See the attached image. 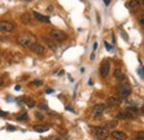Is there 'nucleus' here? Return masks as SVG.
Here are the masks:
<instances>
[{"label": "nucleus", "mask_w": 144, "mask_h": 140, "mask_svg": "<svg viewBox=\"0 0 144 140\" xmlns=\"http://www.w3.org/2000/svg\"><path fill=\"white\" fill-rule=\"evenodd\" d=\"M17 41H18L19 45H21L22 47L30 48L32 45L37 43V37L31 32H23L21 35L18 36Z\"/></svg>", "instance_id": "1"}, {"label": "nucleus", "mask_w": 144, "mask_h": 140, "mask_svg": "<svg viewBox=\"0 0 144 140\" xmlns=\"http://www.w3.org/2000/svg\"><path fill=\"white\" fill-rule=\"evenodd\" d=\"M93 132H94L95 137L100 140H105L109 137V131L104 127H93Z\"/></svg>", "instance_id": "2"}, {"label": "nucleus", "mask_w": 144, "mask_h": 140, "mask_svg": "<svg viewBox=\"0 0 144 140\" xmlns=\"http://www.w3.org/2000/svg\"><path fill=\"white\" fill-rule=\"evenodd\" d=\"M131 93V87L129 85H121L118 88V96L120 99L122 98H128Z\"/></svg>", "instance_id": "3"}, {"label": "nucleus", "mask_w": 144, "mask_h": 140, "mask_svg": "<svg viewBox=\"0 0 144 140\" xmlns=\"http://www.w3.org/2000/svg\"><path fill=\"white\" fill-rule=\"evenodd\" d=\"M50 35L56 41H64L67 39V35L61 30H58V29H52L50 31Z\"/></svg>", "instance_id": "4"}, {"label": "nucleus", "mask_w": 144, "mask_h": 140, "mask_svg": "<svg viewBox=\"0 0 144 140\" xmlns=\"http://www.w3.org/2000/svg\"><path fill=\"white\" fill-rule=\"evenodd\" d=\"M16 28V25L10 21H0V32H10Z\"/></svg>", "instance_id": "5"}, {"label": "nucleus", "mask_w": 144, "mask_h": 140, "mask_svg": "<svg viewBox=\"0 0 144 140\" xmlns=\"http://www.w3.org/2000/svg\"><path fill=\"white\" fill-rule=\"evenodd\" d=\"M110 71V61L109 59H105L101 62V66H100V73H101L102 77H106L109 75Z\"/></svg>", "instance_id": "6"}, {"label": "nucleus", "mask_w": 144, "mask_h": 140, "mask_svg": "<svg viewBox=\"0 0 144 140\" xmlns=\"http://www.w3.org/2000/svg\"><path fill=\"white\" fill-rule=\"evenodd\" d=\"M104 110H105V105H103V103H98V105H95L94 107H93L92 116L95 117V118H98V117L102 116V113Z\"/></svg>", "instance_id": "7"}, {"label": "nucleus", "mask_w": 144, "mask_h": 140, "mask_svg": "<svg viewBox=\"0 0 144 140\" xmlns=\"http://www.w3.org/2000/svg\"><path fill=\"white\" fill-rule=\"evenodd\" d=\"M30 49H31V51H32L33 53H36V55H39V56L45 55V52H46L45 47L41 46V45H39V43H35V45H32L31 47H30Z\"/></svg>", "instance_id": "8"}, {"label": "nucleus", "mask_w": 144, "mask_h": 140, "mask_svg": "<svg viewBox=\"0 0 144 140\" xmlns=\"http://www.w3.org/2000/svg\"><path fill=\"white\" fill-rule=\"evenodd\" d=\"M43 41L46 42V45L49 47L51 50H53V51H56L57 49H58V45H57V42H54L51 38H49V37H43Z\"/></svg>", "instance_id": "9"}, {"label": "nucleus", "mask_w": 144, "mask_h": 140, "mask_svg": "<svg viewBox=\"0 0 144 140\" xmlns=\"http://www.w3.org/2000/svg\"><path fill=\"white\" fill-rule=\"evenodd\" d=\"M112 137L116 140H126L128 139V136L125 135L123 131H119V130H115V131H112Z\"/></svg>", "instance_id": "10"}, {"label": "nucleus", "mask_w": 144, "mask_h": 140, "mask_svg": "<svg viewBox=\"0 0 144 140\" xmlns=\"http://www.w3.org/2000/svg\"><path fill=\"white\" fill-rule=\"evenodd\" d=\"M32 15L37 20H39V21H41V22H47V23L50 22V18L48 16H43V15H41V13H39L37 11H33Z\"/></svg>", "instance_id": "11"}, {"label": "nucleus", "mask_w": 144, "mask_h": 140, "mask_svg": "<svg viewBox=\"0 0 144 140\" xmlns=\"http://www.w3.org/2000/svg\"><path fill=\"white\" fill-rule=\"evenodd\" d=\"M106 102H108L109 106H119L121 105L122 100L119 98V97H110V98H108V100H106Z\"/></svg>", "instance_id": "12"}, {"label": "nucleus", "mask_w": 144, "mask_h": 140, "mask_svg": "<svg viewBox=\"0 0 144 140\" xmlns=\"http://www.w3.org/2000/svg\"><path fill=\"white\" fill-rule=\"evenodd\" d=\"M114 78H116V80H119V81H123V80H125V75L123 73V71L121 69H115L114 70Z\"/></svg>", "instance_id": "13"}, {"label": "nucleus", "mask_w": 144, "mask_h": 140, "mask_svg": "<svg viewBox=\"0 0 144 140\" xmlns=\"http://www.w3.org/2000/svg\"><path fill=\"white\" fill-rule=\"evenodd\" d=\"M21 21L25 23V25H32V23H33L32 16L28 15V13H25V15L21 16Z\"/></svg>", "instance_id": "14"}, {"label": "nucleus", "mask_w": 144, "mask_h": 140, "mask_svg": "<svg viewBox=\"0 0 144 140\" xmlns=\"http://www.w3.org/2000/svg\"><path fill=\"white\" fill-rule=\"evenodd\" d=\"M21 101L23 103H26L27 106L29 107V108H33V107L36 106V101L31 98H29V97H23V98L21 99Z\"/></svg>", "instance_id": "15"}, {"label": "nucleus", "mask_w": 144, "mask_h": 140, "mask_svg": "<svg viewBox=\"0 0 144 140\" xmlns=\"http://www.w3.org/2000/svg\"><path fill=\"white\" fill-rule=\"evenodd\" d=\"M131 118H134V116L129 111H122L118 113V119H131Z\"/></svg>", "instance_id": "16"}, {"label": "nucleus", "mask_w": 144, "mask_h": 140, "mask_svg": "<svg viewBox=\"0 0 144 140\" xmlns=\"http://www.w3.org/2000/svg\"><path fill=\"white\" fill-rule=\"evenodd\" d=\"M126 6H128V8H130V9L135 10V9H138L140 7V2L138 1V0H131V1H130Z\"/></svg>", "instance_id": "17"}, {"label": "nucleus", "mask_w": 144, "mask_h": 140, "mask_svg": "<svg viewBox=\"0 0 144 140\" xmlns=\"http://www.w3.org/2000/svg\"><path fill=\"white\" fill-rule=\"evenodd\" d=\"M33 130L37 132H46V131H48L49 130V127H47V126H41V125H37L33 127Z\"/></svg>", "instance_id": "18"}, {"label": "nucleus", "mask_w": 144, "mask_h": 140, "mask_svg": "<svg viewBox=\"0 0 144 140\" xmlns=\"http://www.w3.org/2000/svg\"><path fill=\"white\" fill-rule=\"evenodd\" d=\"M116 126H118V121H116V120H111V121L105 122L104 128L105 129H113V128H115Z\"/></svg>", "instance_id": "19"}, {"label": "nucleus", "mask_w": 144, "mask_h": 140, "mask_svg": "<svg viewBox=\"0 0 144 140\" xmlns=\"http://www.w3.org/2000/svg\"><path fill=\"white\" fill-rule=\"evenodd\" d=\"M138 21L140 23V26H141L142 28L144 29V11L139 12V15H138Z\"/></svg>", "instance_id": "20"}, {"label": "nucleus", "mask_w": 144, "mask_h": 140, "mask_svg": "<svg viewBox=\"0 0 144 140\" xmlns=\"http://www.w3.org/2000/svg\"><path fill=\"white\" fill-rule=\"evenodd\" d=\"M126 111H129L130 113H132V115H133V116L135 117L136 115H138L139 110L136 109V108H134V107H131V108H128V110H126Z\"/></svg>", "instance_id": "21"}, {"label": "nucleus", "mask_w": 144, "mask_h": 140, "mask_svg": "<svg viewBox=\"0 0 144 140\" xmlns=\"http://www.w3.org/2000/svg\"><path fill=\"white\" fill-rule=\"evenodd\" d=\"M134 140H144V131H140Z\"/></svg>", "instance_id": "22"}, {"label": "nucleus", "mask_w": 144, "mask_h": 140, "mask_svg": "<svg viewBox=\"0 0 144 140\" xmlns=\"http://www.w3.org/2000/svg\"><path fill=\"white\" fill-rule=\"evenodd\" d=\"M28 119V115L25 112V113H22V115H20L18 118H17V120H19V121H21V120H27Z\"/></svg>", "instance_id": "23"}, {"label": "nucleus", "mask_w": 144, "mask_h": 140, "mask_svg": "<svg viewBox=\"0 0 144 140\" xmlns=\"http://www.w3.org/2000/svg\"><path fill=\"white\" fill-rule=\"evenodd\" d=\"M36 118L38 119V120H43V118H45V117H43L42 113H40V112H36Z\"/></svg>", "instance_id": "24"}, {"label": "nucleus", "mask_w": 144, "mask_h": 140, "mask_svg": "<svg viewBox=\"0 0 144 140\" xmlns=\"http://www.w3.org/2000/svg\"><path fill=\"white\" fill-rule=\"evenodd\" d=\"M31 85H36V86H41L42 85V81L41 80H33L31 82Z\"/></svg>", "instance_id": "25"}, {"label": "nucleus", "mask_w": 144, "mask_h": 140, "mask_svg": "<svg viewBox=\"0 0 144 140\" xmlns=\"http://www.w3.org/2000/svg\"><path fill=\"white\" fill-rule=\"evenodd\" d=\"M47 140H61V138L58 136H51V137H49Z\"/></svg>", "instance_id": "26"}, {"label": "nucleus", "mask_w": 144, "mask_h": 140, "mask_svg": "<svg viewBox=\"0 0 144 140\" xmlns=\"http://www.w3.org/2000/svg\"><path fill=\"white\" fill-rule=\"evenodd\" d=\"M104 45H105V47H106V49H108V51H110V52H111V51H112V50H113V48H112V46H110V45H109V43H108V42H106V41L104 42Z\"/></svg>", "instance_id": "27"}, {"label": "nucleus", "mask_w": 144, "mask_h": 140, "mask_svg": "<svg viewBox=\"0 0 144 140\" xmlns=\"http://www.w3.org/2000/svg\"><path fill=\"white\" fill-rule=\"evenodd\" d=\"M8 116V112L7 111H2V110H0V117H6Z\"/></svg>", "instance_id": "28"}, {"label": "nucleus", "mask_w": 144, "mask_h": 140, "mask_svg": "<svg viewBox=\"0 0 144 140\" xmlns=\"http://www.w3.org/2000/svg\"><path fill=\"white\" fill-rule=\"evenodd\" d=\"M39 108L41 109V110H47V109H48V107H47L46 105H40V106H39Z\"/></svg>", "instance_id": "29"}, {"label": "nucleus", "mask_w": 144, "mask_h": 140, "mask_svg": "<svg viewBox=\"0 0 144 140\" xmlns=\"http://www.w3.org/2000/svg\"><path fill=\"white\" fill-rule=\"evenodd\" d=\"M7 129H8V130H11V131H15V130H16V127H13V126H8V127H7Z\"/></svg>", "instance_id": "30"}, {"label": "nucleus", "mask_w": 144, "mask_h": 140, "mask_svg": "<svg viewBox=\"0 0 144 140\" xmlns=\"http://www.w3.org/2000/svg\"><path fill=\"white\" fill-rule=\"evenodd\" d=\"M139 75H141L143 78H144V70H143V69H140V70H139Z\"/></svg>", "instance_id": "31"}, {"label": "nucleus", "mask_w": 144, "mask_h": 140, "mask_svg": "<svg viewBox=\"0 0 144 140\" xmlns=\"http://www.w3.org/2000/svg\"><path fill=\"white\" fill-rule=\"evenodd\" d=\"M51 92H53L52 89H48V90H47V93H51Z\"/></svg>", "instance_id": "32"}, {"label": "nucleus", "mask_w": 144, "mask_h": 140, "mask_svg": "<svg viewBox=\"0 0 144 140\" xmlns=\"http://www.w3.org/2000/svg\"><path fill=\"white\" fill-rule=\"evenodd\" d=\"M103 1H104L105 5H109V3H110V0H103Z\"/></svg>", "instance_id": "33"}, {"label": "nucleus", "mask_w": 144, "mask_h": 140, "mask_svg": "<svg viewBox=\"0 0 144 140\" xmlns=\"http://www.w3.org/2000/svg\"><path fill=\"white\" fill-rule=\"evenodd\" d=\"M96 48H98V43H96V42H95V43H94V47H93V49H94V50H95Z\"/></svg>", "instance_id": "34"}, {"label": "nucleus", "mask_w": 144, "mask_h": 140, "mask_svg": "<svg viewBox=\"0 0 144 140\" xmlns=\"http://www.w3.org/2000/svg\"><path fill=\"white\" fill-rule=\"evenodd\" d=\"M16 90H17V91H18V90H20V86H19V85L16 86Z\"/></svg>", "instance_id": "35"}, {"label": "nucleus", "mask_w": 144, "mask_h": 140, "mask_svg": "<svg viewBox=\"0 0 144 140\" xmlns=\"http://www.w3.org/2000/svg\"><path fill=\"white\" fill-rule=\"evenodd\" d=\"M91 59H92V60H93V59H94V52H93V53H92V55H91Z\"/></svg>", "instance_id": "36"}, {"label": "nucleus", "mask_w": 144, "mask_h": 140, "mask_svg": "<svg viewBox=\"0 0 144 140\" xmlns=\"http://www.w3.org/2000/svg\"><path fill=\"white\" fill-rule=\"evenodd\" d=\"M52 9H53V8H52V6H50V7H49V8H48V10H49V11H51V10H52Z\"/></svg>", "instance_id": "37"}, {"label": "nucleus", "mask_w": 144, "mask_h": 140, "mask_svg": "<svg viewBox=\"0 0 144 140\" xmlns=\"http://www.w3.org/2000/svg\"><path fill=\"white\" fill-rule=\"evenodd\" d=\"M2 83H3V80H2L1 78H0V86H1V85H2Z\"/></svg>", "instance_id": "38"}, {"label": "nucleus", "mask_w": 144, "mask_h": 140, "mask_svg": "<svg viewBox=\"0 0 144 140\" xmlns=\"http://www.w3.org/2000/svg\"><path fill=\"white\" fill-rule=\"evenodd\" d=\"M140 1H141V3H142L143 6H144V0H140Z\"/></svg>", "instance_id": "39"}, {"label": "nucleus", "mask_w": 144, "mask_h": 140, "mask_svg": "<svg viewBox=\"0 0 144 140\" xmlns=\"http://www.w3.org/2000/svg\"><path fill=\"white\" fill-rule=\"evenodd\" d=\"M142 111H143V113H144V106H143V108H142Z\"/></svg>", "instance_id": "40"}, {"label": "nucleus", "mask_w": 144, "mask_h": 140, "mask_svg": "<svg viewBox=\"0 0 144 140\" xmlns=\"http://www.w3.org/2000/svg\"><path fill=\"white\" fill-rule=\"evenodd\" d=\"M27 1H30V0H27Z\"/></svg>", "instance_id": "41"}]
</instances>
